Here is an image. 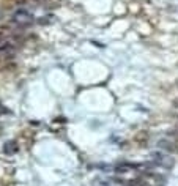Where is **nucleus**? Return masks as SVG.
<instances>
[{
    "label": "nucleus",
    "instance_id": "nucleus-5",
    "mask_svg": "<svg viewBox=\"0 0 178 186\" xmlns=\"http://www.w3.org/2000/svg\"><path fill=\"white\" fill-rule=\"evenodd\" d=\"M125 184L126 186H144V182H142V180H139V178H136V180H131V182H128Z\"/></svg>",
    "mask_w": 178,
    "mask_h": 186
},
{
    "label": "nucleus",
    "instance_id": "nucleus-6",
    "mask_svg": "<svg viewBox=\"0 0 178 186\" xmlns=\"http://www.w3.org/2000/svg\"><path fill=\"white\" fill-rule=\"evenodd\" d=\"M174 145H175V153H178V139L174 140Z\"/></svg>",
    "mask_w": 178,
    "mask_h": 186
},
{
    "label": "nucleus",
    "instance_id": "nucleus-1",
    "mask_svg": "<svg viewBox=\"0 0 178 186\" xmlns=\"http://www.w3.org/2000/svg\"><path fill=\"white\" fill-rule=\"evenodd\" d=\"M151 161H153V166H159V167L167 169V170H170L172 167L175 166V159L165 152H158V150L151 152Z\"/></svg>",
    "mask_w": 178,
    "mask_h": 186
},
{
    "label": "nucleus",
    "instance_id": "nucleus-8",
    "mask_svg": "<svg viewBox=\"0 0 178 186\" xmlns=\"http://www.w3.org/2000/svg\"><path fill=\"white\" fill-rule=\"evenodd\" d=\"M0 66H2V58H0Z\"/></svg>",
    "mask_w": 178,
    "mask_h": 186
},
{
    "label": "nucleus",
    "instance_id": "nucleus-3",
    "mask_svg": "<svg viewBox=\"0 0 178 186\" xmlns=\"http://www.w3.org/2000/svg\"><path fill=\"white\" fill-rule=\"evenodd\" d=\"M158 147L161 148L162 152L165 153H175V145H174V140H169V139H161L158 142Z\"/></svg>",
    "mask_w": 178,
    "mask_h": 186
},
{
    "label": "nucleus",
    "instance_id": "nucleus-2",
    "mask_svg": "<svg viewBox=\"0 0 178 186\" xmlns=\"http://www.w3.org/2000/svg\"><path fill=\"white\" fill-rule=\"evenodd\" d=\"M11 21H13L16 26H21V27H27V26H32L35 22L33 19V14L27 11L25 8H19L16 10L13 13V17H11Z\"/></svg>",
    "mask_w": 178,
    "mask_h": 186
},
{
    "label": "nucleus",
    "instance_id": "nucleus-4",
    "mask_svg": "<svg viewBox=\"0 0 178 186\" xmlns=\"http://www.w3.org/2000/svg\"><path fill=\"white\" fill-rule=\"evenodd\" d=\"M16 152H17V145H16V142L10 140V142H7V144L3 145V153H5V154H14Z\"/></svg>",
    "mask_w": 178,
    "mask_h": 186
},
{
    "label": "nucleus",
    "instance_id": "nucleus-7",
    "mask_svg": "<svg viewBox=\"0 0 178 186\" xmlns=\"http://www.w3.org/2000/svg\"><path fill=\"white\" fill-rule=\"evenodd\" d=\"M2 41H5V33L0 30V43H2Z\"/></svg>",
    "mask_w": 178,
    "mask_h": 186
}]
</instances>
